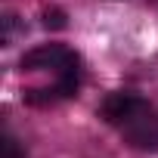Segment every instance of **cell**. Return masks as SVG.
<instances>
[{
	"label": "cell",
	"instance_id": "obj_3",
	"mask_svg": "<svg viewBox=\"0 0 158 158\" xmlns=\"http://www.w3.org/2000/svg\"><path fill=\"white\" fill-rule=\"evenodd\" d=\"M0 149H3V158H25L22 149H19V143H16L10 133H3V143H0Z\"/></svg>",
	"mask_w": 158,
	"mask_h": 158
},
{
	"label": "cell",
	"instance_id": "obj_1",
	"mask_svg": "<svg viewBox=\"0 0 158 158\" xmlns=\"http://www.w3.org/2000/svg\"><path fill=\"white\" fill-rule=\"evenodd\" d=\"M99 115L112 127H118L133 149H143V152L158 149V112L143 96H136L130 90L109 93L102 109H99Z\"/></svg>",
	"mask_w": 158,
	"mask_h": 158
},
{
	"label": "cell",
	"instance_id": "obj_4",
	"mask_svg": "<svg viewBox=\"0 0 158 158\" xmlns=\"http://www.w3.org/2000/svg\"><path fill=\"white\" fill-rule=\"evenodd\" d=\"M44 25L47 28H65V13L62 10H44Z\"/></svg>",
	"mask_w": 158,
	"mask_h": 158
},
{
	"label": "cell",
	"instance_id": "obj_2",
	"mask_svg": "<svg viewBox=\"0 0 158 158\" xmlns=\"http://www.w3.org/2000/svg\"><path fill=\"white\" fill-rule=\"evenodd\" d=\"M22 71H56V74H71V71H81V59H77L68 47L62 44H44L34 47L22 56Z\"/></svg>",
	"mask_w": 158,
	"mask_h": 158
}]
</instances>
